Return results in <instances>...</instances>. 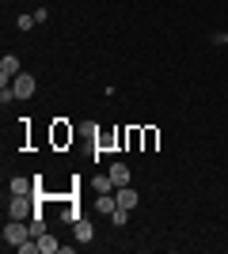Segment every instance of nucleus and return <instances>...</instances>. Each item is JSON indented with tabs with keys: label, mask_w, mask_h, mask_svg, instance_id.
I'll return each mask as SVG.
<instances>
[{
	"label": "nucleus",
	"mask_w": 228,
	"mask_h": 254,
	"mask_svg": "<svg viewBox=\"0 0 228 254\" xmlns=\"http://www.w3.org/2000/svg\"><path fill=\"white\" fill-rule=\"evenodd\" d=\"M11 91H15V99H31L34 95V76L31 72H19L15 80H11Z\"/></svg>",
	"instance_id": "obj_3"
},
{
	"label": "nucleus",
	"mask_w": 228,
	"mask_h": 254,
	"mask_svg": "<svg viewBox=\"0 0 228 254\" xmlns=\"http://www.w3.org/2000/svg\"><path fill=\"white\" fill-rule=\"evenodd\" d=\"M114 201H118V209H137V201H141V197H137V190H133V186H118V190H114Z\"/></svg>",
	"instance_id": "obj_5"
},
{
	"label": "nucleus",
	"mask_w": 228,
	"mask_h": 254,
	"mask_svg": "<svg viewBox=\"0 0 228 254\" xmlns=\"http://www.w3.org/2000/svg\"><path fill=\"white\" fill-rule=\"evenodd\" d=\"M126 220H130V209H114V212H110V224H118V228H122Z\"/></svg>",
	"instance_id": "obj_12"
},
{
	"label": "nucleus",
	"mask_w": 228,
	"mask_h": 254,
	"mask_svg": "<svg viewBox=\"0 0 228 254\" xmlns=\"http://www.w3.org/2000/svg\"><path fill=\"white\" fill-rule=\"evenodd\" d=\"M27 239H34V235H31V224L8 220V228H4V243H8V247H19V243H27Z\"/></svg>",
	"instance_id": "obj_1"
},
{
	"label": "nucleus",
	"mask_w": 228,
	"mask_h": 254,
	"mask_svg": "<svg viewBox=\"0 0 228 254\" xmlns=\"http://www.w3.org/2000/svg\"><path fill=\"white\" fill-rule=\"evenodd\" d=\"M42 232H46V216H42V209H34V216H31V235L38 239Z\"/></svg>",
	"instance_id": "obj_10"
},
{
	"label": "nucleus",
	"mask_w": 228,
	"mask_h": 254,
	"mask_svg": "<svg viewBox=\"0 0 228 254\" xmlns=\"http://www.w3.org/2000/svg\"><path fill=\"white\" fill-rule=\"evenodd\" d=\"M38 251H42V254H61V243H57L50 232H42V235H38Z\"/></svg>",
	"instance_id": "obj_9"
},
{
	"label": "nucleus",
	"mask_w": 228,
	"mask_h": 254,
	"mask_svg": "<svg viewBox=\"0 0 228 254\" xmlns=\"http://www.w3.org/2000/svg\"><path fill=\"white\" fill-rule=\"evenodd\" d=\"M15 27H19V31H31V27H34V15H19V19H15Z\"/></svg>",
	"instance_id": "obj_13"
},
{
	"label": "nucleus",
	"mask_w": 228,
	"mask_h": 254,
	"mask_svg": "<svg viewBox=\"0 0 228 254\" xmlns=\"http://www.w3.org/2000/svg\"><path fill=\"white\" fill-rule=\"evenodd\" d=\"M34 209H38V201H31V197H11L8 220H27V216H34Z\"/></svg>",
	"instance_id": "obj_2"
},
{
	"label": "nucleus",
	"mask_w": 228,
	"mask_h": 254,
	"mask_svg": "<svg viewBox=\"0 0 228 254\" xmlns=\"http://www.w3.org/2000/svg\"><path fill=\"white\" fill-rule=\"evenodd\" d=\"M91 235H95V228H91V224L80 216V220L73 224V239H76V243H91Z\"/></svg>",
	"instance_id": "obj_6"
},
{
	"label": "nucleus",
	"mask_w": 228,
	"mask_h": 254,
	"mask_svg": "<svg viewBox=\"0 0 228 254\" xmlns=\"http://www.w3.org/2000/svg\"><path fill=\"white\" fill-rule=\"evenodd\" d=\"M107 175L114 179V186H130V167H126V163H110Z\"/></svg>",
	"instance_id": "obj_8"
},
{
	"label": "nucleus",
	"mask_w": 228,
	"mask_h": 254,
	"mask_svg": "<svg viewBox=\"0 0 228 254\" xmlns=\"http://www.w3.org/2000/svg\"><path fill=\"white\" fill-rule=\"evenodd\" d=\"M225 46H228V31H225Z\"/></svg>",
	"instance_id": "obj_14"
},
{
	"label": "nucleus",
	"mask_w": 228,
	"mask_h": 254,
	"mask_svg": "<svg viewBox=\"0 0 228 254\" xmlns=\"http://www.w3.org/2000/svg\"><path fill=\"white\" fill-rule=\"evenodd\" d=\"M15 76H19V57H15V53H4V57H0V84H8Z\"/></svg>",
	"instance_id": "obj_4"
},
{
	"label": "nucleus",
	"mask_w": 228,
	"mask_h": 254,
	"mask_svg": "<svg viewBox=\"0 0 228 254\" xmlns=\"http://www.w3.org/2000/svg\"><path fill=\"white\" fill-rule=\"evenodd\" d=\"M8 190H11V197H31V193H34V182L31 179H11Z\"/></svg>",
	"instance_id": "obj_7"
},
{
	"label": "nucleus",
	"mask_w": 228,
	"mask_h": 254,
	"mask_svg": "<svg viewBox=\"0 0 228 254\" xmlns=\"http://www.w3.org/2000/svg\"><path fill=\"white\" fill-rule=\"evenodd\" d=\"M15 251H19V254H42V251H38V239H27V243H19Z\"/></svg>",
	"instance_id": "obj_11"
}]
</instances>
